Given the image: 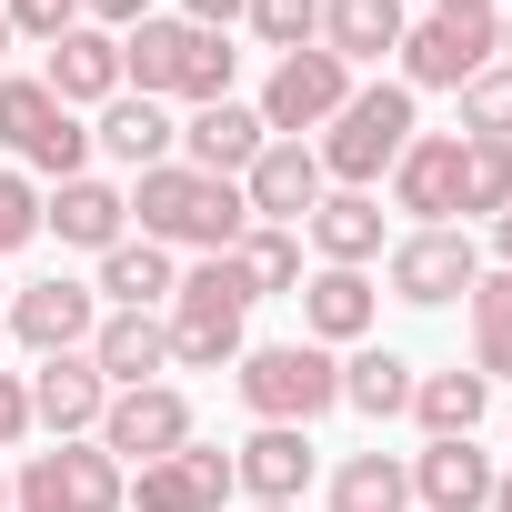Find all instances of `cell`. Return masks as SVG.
I'll return each instance as SVG.
<instances>
[{
    "mask_svg": "<svg viewBox=\"0 0 512 512\" xmlns=\"http://www.w3.org/2000/svg\"><path fill=\"white\" fill-rule=\"evenodd\" d=\"M131 221H141V241H191V251H231L241 231H251V201H241V181H211V171H191V161H161V171H141L131 191Z\"/></svg>",
    "mask_w": 512,
    "mask_h": 512,
    "instance_id": "obj_1",
    "label": "cell"
},
{
    "mask_svg": "<svg viewBox=\"0 0 512 512\" xmlns=\"http://www.w3.org/2000/svg\"><path fill=\"white\" fill-rule=\"evenodd\" d=\"M231 41L221 31H201V21H141L131 41H121V91H141V101H231Z\"/></svg>",
    "mask_w": 512,
    "mask_h": 512,
    "instance_id": "obj_2",
    "label": "cell"
},
{
    "mask_svg": "<svg viewBox=\"0 0 512 512\" xmlns=\"http://www.w3.org/2000/svg\"><path fill=\"white\" fill-rule=\"evenodd\" d=\"M402 141H412V91L402 81H372V91H352L332 121H322V181H342V191H372L392 161H402Z\"/></svg>",
    "mask_w": 512,
    "mask_h": 512,
    "instance_id": "obj_3",
    "label": "cell"
},
{
    "mask_svg": "<svg viewBox=\"0 0 512 512\" xmlns=\"http://www.w3.org/2000/svg\"><path fill=\"white\" fill-rule=\"evenodd\" d=\"M241 312H251V282L231 272V251H211V262L191 272V282H171V362H191V372H221V362H241Z\"/></svg>",
    "mask_w": 512,
    "mask_h": 512,
    "instance_id": "obj_4",
    "label": "cell"
},
{
    "mask_svg": "<svg viewBox=\"0 0 512 512\" xmlns=\"http://www.w3.org/2000/svg\"><path fill=\"white\" fill-rule=\"evenodd\" d=\"M231 382H241V402L262 422H302V432H312V412L342 402V362L322 342H262V352H241Z\"/></svg>",
    "mask_w": 512,
    "mask_h": 512,
    "instance_id": "obj_5",
    "label": "cell"
},
{
    "mask_svg": "<svg viewBox=\"0 0 512 512\" xmlns=\"http://www.w3.org/2000/svg\"><path fill=\"white\" fill-rule=\"evenodd\" d=\"M11 502H21V512H121V502H131V472H121L101 442H51V452L21 462Z\"/></svg>",
    "mask_w": 512,
    "mask_h": 512,
    "instance_id": "obj_6",
    "label": "cell"
},
{
    "mask_svg": "<svg viewBox=\"0 0 512 512\" xmlns=\"http://www.w3.org/2000/svg\"><path fill=\"white\" fill-rule=\"evenodd\" d=\"M0 141H11L31 171H51V181H81V161H91V131L21 71H0Z\"/></svg>",
    "mask_w": 512,
    "mask_h": 512,
    "instance_id": "obj_7",
    "label": "cell"
},
{
    "mask_svg": "<svg viewBox=\"0 0 512 512\" xmlns=\"http://www.w3.org/2000/svg\"><path fill=\"white\" fill-rule=\"evenodd\" d=\"M492 61H502V21H452V11H432V21L402 31V91H462V81L492 71Z\"/></svg>",
    "mask_w": 512,
    "mask_h": 512,
    "instance_id": "obj_8",
    "label": "cell"
},
{
    "mask_svg": "<svg viewBox=\"0 0 512 512\" xmlns=\"http://www.w3.org/2000/svg\"><path fill=\"white\" fill-rule=\"evenodd\" d=\"M342 101H352V71H342L322 41H312V51H282L272 81H262V131H272V141H302V131H322Z\"/></svg>",
    "mask_w": 512,
    "mask_h": 512,
    "instance_id": "obj_9",
    "label": "cell"
},
{
    "mask_svg": "<svg viewBox=\"0 0 512 512\" xmlns=\"http://www.w3.org/2000/svg\"><path fill=\"white\" fill-rule=\"evenodd\" d=\"M382 282H392V302L442 312V302H462L482 282V251H472V231H402L392 262H382Z\"/></svg>",
    "mask_w": 512,
    "mask_h": 512,
    "instance_id": "obj_10",
    "label": "cell"
},
{
    "mask_svg": "<svg viewBox=\"0 0 512 512\" xmlns=\"http://www.w3.org/2000/svg\"><path fill=\"white\" fill-rule=\"evenodd\" d=\"M181 442H191V402H181L171 382L111 392V412H101V452H111L121 472H141V462H171Z\"/></svg>",
    "mask_w": 512,
    "mask_h": 512,
    "instance_id": "obj_11",
    "label": "cell"
},
{
    "mask_svg": "<svg viewBox=\"0 0 512 512\" xmlns=\"http://www.w3.org/2000/svg\"><path fill=\"white\" fill-rule=\"evenodd\" d=\"M392 211H412V231H452L462 211V141L452 131H412L392 161Z\"/></svg>",
    "mask_w": 512,
    "mask_h": 512,
    "instance_id": "obj_12",
    "label": "cell"
},
{
    "mask_svg": "<svg viewBox=\"0 0 512 512\" xmlns=\"http://www.w3.org/2000/svg\"><path fill=\"white\" fill-rule=\"evenodd\" d=\"M91 332H101V292H91V282H61V272H51V282H21V292H11V342H31L41 362H51V352H81Z\"/></svg>",
    "mask_w": 512,
    "mask_h": 512,
    "instance_id": "obj_13",
    "label": "cell"
},
{
    "mask_svg": "<svg viewBox=\"0 0 512 512\" xmlns=\"http://www.w3.org/2000/svg\"><path fill=\"white\" fill-rule=\"evenodd\" d=\"M241 482H231V452H211V442H181L171 462H141L131 472V502L141 512H221Z\"/></svg>",
    "mask_w": 512,
    "mask_h": 512,
    "instance_id": "obj_14",
    "label": "cell"
},
{
    "mask_svg": "<svg viewBox=\"0 0 512 512\" xmlns=\"http://www.w3.org/2000/svg\"><path fill=\"white\" fill-rule=\"evenodd\" d=\"M241 201H251V221H312V201H322V151L312 141H262L251 151V171H241Z\"/></svg>",
    "mask_w": 512,
    "mask_h": 512,
    "instance_id": "obj_15",
    "label": "cell"
},
{
    "mask_svg": "<svg viewBox=\"0 0 512 512\" xmlns=\"http://www.w3.org/2000/svg\"><path fill=\"white\" fill-rule=\"evenodd\" d=\"M101 412H111V382H101V362H91V352H51V362L31 372V422H51L61 442L101 432Z\"/></svg>",
    "mask_w": 512,
    "mask_h": 512,
    "instance_id": "obj_16",
    "label": "cell"
},
{
    "mask_svg": "<svg viewBox=\"0 0 512 512\" xmlns=\"http://www.w3.org/2000/svg\"><path fill=\"white\" fill-rule=\"evenodd\" d=\"M231 482H241L251 502H302V492H312V432H302V422H262V432L231 452Z\"/></svg>",
    "mask_w": 512,
    "mask_h": 512,
    "instance_id": "obj_17",
    "label": "cell"
},
{
    "mask_svg": "<svg viewBox=\"0 0 512 512\" xmlns=\"http://www.w3.org/2000/svg\"><path fill=\"white\" fill-rule=\"evenodd\" d=\"M81 352L101 362L111 392H141V382L171 372V332H161V312H101V332H91Z\"/></svg>",
    "mask_w": 512,
    "mask_h": 512,
    "instance_id": "obj_18",
    "label": "cell"
},
{
    "mask_svg": "<svg viewBox=\"0 0 512 512\" xmlns=\"http://www.w3.org/2000/svg\"><path fill=\"white\" fill-rule=\"evenodd\" d=\"M402 472H412V502H432V512H482L492 502V452L472 432L462 442H422Z\"/></svg>",
    "mask_w": 512,
    "mask_h": 512,
    "instance_id": "obj_19",
    "label": "cell"
},
{
    "mask_svg": "<svg viewBox=\"0 0 512 512\" xmlns=\"http://www.w3.org/2000/svg\"><path fill=\"white\" fill-rule=\"evenodd\" d=\"M41 91H51L61 111L111 101V91H121V41H111V31H91V21H81V31H61V41H51V61H41Z\"/></svg>",
    "mask_w": 512,
    "mask_h": 512,
    "instance_id": "obj_20",
    "label": "cell"
},
{
    "mask_svg": "<svg viewBox=\"0 0 512 512\" xmlns=\"http://www.w3.org/2000/svg\"><path fill=\"white\" fill-rule=\"evenodd\" d=\"M262 141H272L262 111H241V101H201V111L181 121V151H191V171H211V181H241Z\"/></svg>",
    "mask_w": 512,
    "mask_h": 512,
    "instance_id": "obj_21",
    "label": "cell"
},
{
    "mask_svg": "<svg viewBox=\"0 0 512 512\" xmlns=\"http://www.w3.org/2000/svg\"><path fill=\"white\" fill-rule=\"evenodd\" d=\"M41 231H61L71 251H111V241H131V201L81 171V181H61V191L41 201Z\"/></svg>",
    "mask_w": 512,
    "mask_h": 512,
    "instance_id": "obj_22",
    "label": "cell"
},
{
    "mask_svg": "<svg viewBox=\"0 0 512 512\" xmlns=\"http://www.w3.org/2000/svg\"><path fill=\"white\" fill-rule=\"evenodd\" d=\"M91 141H101L111 161H131V171H161V161H171V141H181V121H171L161 101H141V91H111Z\"/></svg>",
    "mask_w": 512,
    "mask_h": 512,
    "instance_id": "obj_23",
    "label": "cell"
},
{
    "mask_svg": "<svg viewBox=\"0 0 512 512\" xmlns=\"http://www.w3.org/2000/svg\"><path fill=\"white\" fill-rule=\"evenodd\" d=\"M312 251H322L332 272H362L372 251H382V201L372 191H322L312 201Z\"/></svg>",
    "mask_w": 512,
    "mask_h": 512,
    "instance_id": "obj_24",
    "label": "cell"
},
{
    "mask_svg": "<svg viewBox=\"0 0 512 512\" xmlns=\"http://www.w3.org/2000/svg\"><path fill=\"white\" fill-rule=\"evenodd\" d=\"M402 0H322V51L352 71V61H382V51H402Z\"/></svg>",
    "mask_w": 512,
    "mask_h": 512,
    "instance_id": "obj_25",
    "label": "cell"
},
{
    "mask_svg": "<svg viewBox=\"0 0 512 512\" xmlns=\"http://www.w3.org/2000/svg\"><path fill=\"white\" fill-rule=\"evenodd\" d=\"M372 302H382V292H372L362 272H332V262L302 282V322H312V342H362V332H372Z\"/></svg>",
    "mask_w": 512,
    "mask_h": 512,
    "instance_id": "obj_26",
    "label": "cell"
},
{
    "mask_svg": "<svg viewBox=\"0 0 512 512\" xmlns=\"http://www.w3.org/2000/svg\"><path fill=\"white\" fill-rule=\"evenodd\" d=\"M482 412H492V382H482V372H422V382H412V422H422L432 442L482 432Z\"/></svg>",
    "mask_w": 512,
    "mask_h": 512,
    "instance_id": "obj_27",
    "label": "cell"
},
{
    "mask_svg": "<svg viewBox=\"0 0 512 512\" xmlns=\"http://www.w3.org/2000/svg\"><path fill=\"white\" fill-rule=\"evenodd\" d=\"M91 292H101L111 312H151V302H171V251H161V241H111Z\"/></svg>",
    "mask_w": 512,
    "mask_h": 512,
    "instance_id": "obj_28",
    "label": "cell"
},
{
    "mask_svg": "<svg viewBox=\"0 0 512 512\" xmlns=\"http://www.w3.org/2000/svg\"><path fill=\"white\" fill-rule=\"evenodd\" d=\"M412 382H422V372H412L402 352H382V342H362V352L342 362V402H352V412H372V422L412 412Z\"/></svg>",
    "mask_w": 512,
    "mask_h": 512,
    "instance_id": "obj_29",
    "label": "cell"
},
{
    "mask_svg": "<svg viewBox=\"0 0 512 512\" xmlns=\"http://www.w3.org/2000/svg\"><path fill=\"white\" fill-rule=\"evenodd\" d=\"M231 272L251 282V302L292 292V282H302V231H282V221H251V231L231 241Z\"/></svg>",
    "mask_w": 512,
    "mask_h": 512,
    "instance_id": "obj_30",
    "label": "cell"
},
{
    "mask_svg": "<svg viewBox=\"0 0 512 512\" xmlns=\"http://www.w3.org/2000/svg\"><path fill=\"white\" fill-rule=\"evenodd\" d=\"M332 512H412V472L392 452H352L332 472Z\"/></svg>",
    "mask_w": 512,
    "mask_h": 512,
    "instance_id": "obj_31",
    "label": "cell"
},
{
    "mask_svg": "<svg viewBox=\"0 0 512 512\" xmlns=\"http://www.w3.org/2000/svg\"><path fill=\"white\" fill-rule=\"evenodd\" d=\"M462 302H472V372H482V382L512 372V272H482Z\"/></svg>",
    "mask_w": 512,
    "mask_h": 512,
    "instance_id": "obj_32",
    "label": "cell"
},
{
    "mask_svg": "<svg viewBox=\"0 0 512 512\" xmlns=\"http://www.w3.org/2000/svg\"><path fill=\"white\" fill-rule=\"evenodd\" d=\"M462 211H512V141H472L462 131Z\"/></svg>",
    "mask_w": 512,
    "mask_h": 512,
    "instance_id": "obj_33",
    "label": "cell"
},
{
    "mask_svg": "<svg viewBox=\"0 0 512 512\" xmlns=\"http://www.w3.org/2000/svg\"><path fill=\"white\" fill-rule=\"evenodd\" d=\"M462 131L472 141H512V61H492V71L462 81Z\"/></svg>",
    "mask_w": 512,
    "mask_h": 512,
    "instance_id": "obj_34",
    "label": "cell"
},
{
    "mask_svg": "<svg viewBox=\"0 0 512 512\" xmlns=\"http://www.w3.org/2000/svg\"><path fill=\"white\" fill-rule=\"evenodd\" d=\"M241 21L262 31L272 51H312V41H322V0H251Z\"/></svg>",
    "mask_w": 512,
    "mask_h": 512,
    "instance_id": "obj_35",
    "label": "cell"
},
{
    "mask_svg": "<svg viewBox=\"0 0 512 512\" xmlns=\"http://www.w3.org/2000/svg\"><path fill=\"white\" fill-rule=\"evenodd\" d=\"M31 231H41V191H31L21 171H0V262H11Z\"/></svg>",
    "mask_w": 512,
    "mask_h": 512,
    "instance_id": "obj_36",
    "label": "cell"
},
{
    "mask_svg": "<svg viewBox=\"0 0 512 512\" xmlns=\"http://www.w3.org/2000/svg\"><path fill=\"white\" fill-rule=\"evenodd\" d=\"M0 21H11V31H31V41L51 51L61 31H81V0H11V11H0Z\"/></svg>",
    "mask_w": 512,
    "mask_h": 512,
    "instance_id": "obj_37",
    "label": "cell"
},
{
    "mask_svg": "<svg viewBox=\"0 0 512 512\" xmlns=\"http://www.w3.org/2000/svg\"><path fill=\"white\" fill-rule=\"evenodd\" d=\"M21 432H31V382H21V372H0V452H11Z\"/></svg>",
    "mask_w": 512,
    "mask_h": 512,
    "instance_id": "obj_38",
    "label": "cell"
},
{
    "mask_svg": "<svg viewBox=\"0 0 512 512\" xmlns=\"http://www.w3.org/2000/svg\"><path fill=\"white\" fill-rule=\"evenodd\" d=\"M81 11L111 21V31H141V21H151V0H81Z\"/></svg>",
    "mask_w": 512,
    "mask_h": 512,
    "instance_id": "obj_39",
    "label": "cell"
},
{
    "mask_svg": "<svg viewBox=\"0 0 512 512\" xmlns=\"http://www.w3.org/2000/svg\"><path fill=\"white\" fill-rule=\"evenodd\" d=\"M241 11H251V0H181V21H201V31H231Z\"/></svg>",
    "mask_w": 512,
    "mask_h": 512,
    "instance_id": "obj_40",
    "label": "cell"
},
{
    "mask_svg": "<svg viewBox=\"0 0 512 512\" xmlns=\"http://www.w3.org/2000/svg\"><path fill=\"white\" fill-rule=\"evenodd\" d=\"M492 251H502V272H512V211H492Z\"/></svg>",
    "mask_w": 512,
    "mask_h": 512,
    "instance_id": "obj_41",
    "label": "cell"
},
{
    "mask_svg": "<svg viewBox=\"0 0 512 512\" xmlns=\"http://www.w3.org/2000/svg\"><path fill=\"white\" fill-rule=\"evenodd\" d=\"M442 11H452V21H492V0H442Z\"/></svg>",
    "mask_w": 512,
    "mask_h": 512,
    "instance_id": "obj_42",
    "label": "cell"
},
{
    "mask_svg": "<svg viewBox=\"0 0 512 512\" xmlns=\"http://www.w3.org/2000/svg\"><path fill=\"white\" fill-rule=\"evenodd\" d=\"M492 512H512V472H492Z\"/></svg>",
    "mask_w": 512,
    "mask_h": 512,
    "instance_id": "obj_43",
    "label": "cell"
},
{
    "mask_svg": "<svg viewBox=\"0 0 512 512\" xmlns=\"http://www.w3.org/2000/svg\"><path fill=\"white\" fill-rule=\"evenodd\" d=\"M262 512H302V502H262Z\"/></svg>",
    "mask_w": 512,
    "mask_h": 512,
    "instance_id": "obj_44",
    "label": "cell"
},
{
    "mask_svg": "<svg viewBox=\"0 0 512 512\" xmlns=\"http://www.w3.org/2000/svg\"><path fill=\"white\" fill-rule=\"evenodd\" d=\"M0 512H11V482H0Z\"/></svg>",
    "mask_w": 512,
    "mask_h": 512,
    "instance_id": "obj_45",
    "label": "cell"
},
{
    "mask_svg": "<svg viewBox=\"0 0 512 512\" xmlns=\"http://www.w3.org/2000/svg\"><path fill=\"white\" fill-rule=\"evenodd\" d=\"M502 61H512V31H502Z\"/></svg>",
    "mask_w": 512,
    "mask_h": 512,
    "instance_id": "obj_46",
    "label": "cell"
},
{
    "mask_svg": "<svg viewBox=\"0 0 512 512\" xmlns=\"http://www.w3.org/2000/svg\"><path fill=\"white\" fill-rule=\"evenodd\" d=\"M0 342H11V322H0Z\"/></svg>",
    "mask_w": 512,
    "mask_h": 512,
    "instance_id": "obj_47",
    "label": "cell"
},
{
    "mask_svg": "<svg viewBox=\"0 0 512 512\" xmlns=\"http://www.w3.org/2000/svg\"><path fill=\"white\" fill-rule=\"evenodd\" d=\"M0 41H11V21H0Z\"/></svg>",
    "mask_w": 512,
    "mask_h": 512,
    "instance_id": "obj_48",
    "label": "cell"
}]
</instances>
